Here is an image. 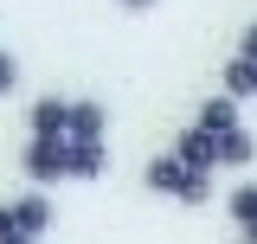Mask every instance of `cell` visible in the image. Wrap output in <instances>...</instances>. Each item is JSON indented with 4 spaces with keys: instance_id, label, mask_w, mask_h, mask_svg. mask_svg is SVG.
I'll return each mask as SVG.
<instances>
[{
    "instance_id": "obj_1",
    "label": "cell",
    "mask_w": 257,
    "mask_h": 244,
    "mask_svg": "<svg viewBox=\"0 0 257 244\" xmlns=\"http://www.w3.org/2000/svg\"><path fill=\"white\" fill-rule=\"evenodd\" d=\"M20 167L32 174V193L52 186V180H71V142H26Z\"/></svg>"
},
{
    "instance_id": "obj_2",
    "label": "cell",
    "mask_w": 257,
    "mask_h": 244,
    "mask_svg": "<svg viewBox=\"0 0 257 244\" xmlns=\"http://www.w3.org/2000/svg\"><path fill=\"white\" fill-rule=\"evenodd\" d=\"M32 142H71V103L64 96H39L32 103Z\"/></svg>"
},
{
    "instance_id": "obj_3",
    "label": "cell",
    "mask_w": 257,
    "mask_h": 244,
    "mask_svg": "<svg viewBox=\"0 0 257 244\" xmlns=\"http://www.w3.org/2000/svg\"><path fill=\"white\" fill-rule=\"evenodd\" d=\"M142 180L155 186V193H174V199H187V180H193V167L180 161V154H155V161L142 167Z\"/></svg>"
},
{
    "instance_id": "obj_4",
    "label": "cell",
    "mask_w": 257,
    "mask_h": 244,
    "mask_svg": "<svg viewBox=\"0 0 257 244\" xmlns=\"http://www.w3.org/2000/svg\"><path fill=\"white\" fill-rule=\"evenodd\" d=\"M13 218H20V238H45V231H52V199H45V193H20V199H13Z\"/></svg>"
},
{
    "instance_id": "obj_5",
    "label": "cell",
    "mask_w": 257,
    "mask_h": 244,
    "mask_svg": "<svg viewBox=\"0 0 257 244\" xmlns=\"http://www.w3.org/2000/svg\"><path fill=\"white\" fill-rule=\"evenodd\" d=\"M199 135H238V103L231 96H212V103H199Z\"/></svg>"
},
{
    "instance_id": "obj_6",
    "label": "cell",
    "mask_w": 257,
    "mask_h": 244,
    "mask_svg": "<svg viewBox=\"0 0 257 244\" xmlns=\"http://www.w3.org/2000/svg\"><path fill=\"white\" fill-rule=\"evenodd\" d=\"M103 129H109V109L103 103H71V142H103Z\"/></svg>"
},
{
    "instance_id": "obj_7",
    "label": "cell",
    "mask_w": 257,
    "mask_h": 244,
    "mask_svg": "<svg viewBox=\"0 0 257 244\" xmlns=\"http://www.w3.org/2000/svg\"><path fill=\"white\" fill-rule=\"evenodd\" d=\"M180 161H187L193 174H212V167H219V142H212V135H199V129H187V135H180Z\"/></svg>"
},
{
    "instance_id": "obj_8",
    "label": "cell",
    "mask_w": 257,
    "mask_h": 244,
    "mask_svg": "<svg viewBox=\"0 0 257 244\" xmlns=\"http://www.w3.org/2000/svg\"><path fill=\"white\" fill-rule=\"evenodd\" d=\"M103 161H109L103 142H71V180H96V174H103Z\"/></svg>"
},
{
    "instance_id": "obj_9",
    "label": "cell",
    "mask_w": 257,
    "mask_h": 244,
    "mask_svg": "<svg viewBox=\"0 0 257 244\" xmlns=\"http://www.w3.org/2000/svg\"><path fill=\"white\" fill-rule=\"evenodd\" d=\"M225 212L238 218V231H251V225H257V180L231 186V193H225Z\"/></svg>"
},
{
    "instance_id": "obj_10",
    "label": "cell",
    "mask_w": 257,
    "mask_h": 244,
    "mask_svg": "<svg viewBox=\"0 0 257 244\" xmlns=\"http://www.w3.org/2000/svg\"><path fill=\"white\" fill-rule=\"evenodd\" d=\"M225 96H231V103L257 96V64L251 58H231V64H225Z\"/></svg>"
},
{
    "instance_id": "obj_11",
    "label": "cell",
    "mask_w": 257,
    "mask_h": 244,
    "mask_svg": "<svg viewBox=\"0 0 257 244\" xmlns=\"http://www.w3.org/2000/svg\"><path fill=\"white\" fill-rule=\"evenodd\" d=\"M251 154H257V142L244 135V129H238V135H219V167H244Z\"/></svg>"
},
{
    "instance_id": "obj_12",
    "label": "cell",
    "mask_w": 257,
    "mask_h": 244,
    "mask_svg": "<svg viewBox=\"0 0 257 244\" xmlns=\"http://www.w3.org/2000/svg\"><path fill=\"white\" fill-rule=\"evenodd\" d=\"M20 84V64H13V52H0V96Z\"/></svg>"
},
{
    "instance_id": "obj_13",
    "label": "cell",
    "mask_w": 257,
    "mask_h": 244,
    "mask_svg": "<svg viewBox=\"0 0 257 244\" xmlns=\"http://www.w3.org/2000/svg\"><path fill=\"white\" fill-rule=\"evenodd\" d=\"M20 238V218H13V206H0V244H13Z\"/></svg>"
},
{
    "instance_id": "obj_14",
    "label": "cell",
    "mask_w": 257,
    "mask_h": 244,
    "mask_svg": "<svg viewBox=\"0 0 257 244\" xmlns=\"http://www.w3.org/2000/svg\"><path fill=\"white\" fill-rule=\"evenodd\" d=\"M238 58H251V64H257V26H244V45H238Z\"/></svg>"
},
{
    "instance_id": "obj_15",
    "label": "cell",
    "mask_w": 257,
    "mask_h": 244,
    "mask_svg": "<svg viewBox=\"0 0 257 244\" xmlns=\"http://www.w3.org/2000/svg\"><path fill=\"white\" fill-rule=\"evenodd\" d=\"M122 7H128V13H142V7H155V0H122Z\"/></svg>"
},
{
    "instance_id": "obj_16",
    "label": "cell",
    "mask_w": 257,
    "mask_h": 244,
    "mask_svg": "<svg viewBox=\"0 0 257 244\" xmlns=\"http://www.w3.org/2000/svg\"><path fill=\"white\" fill-rule=\"evenodd\" d=\"M238 244H257V225H251V231H238Z\"/></svg>"
},
{
    "instance_id": "obj_17",
    "label": "cell",
    "mask_w": 257,
    "mask_h": 244,
    "mask_svg": "<svg viewBox=\"0 0 257 244\" xmlns=\"http://www.w3.org/2000/svg\"><path fill=\"white\" fill-rule=\"evenodd\" d=\"M13 244H32V238H13Z\"/></svg>"
}]
</instances>
